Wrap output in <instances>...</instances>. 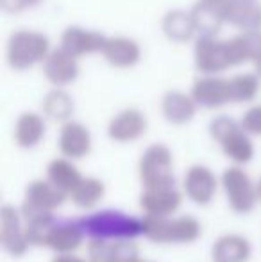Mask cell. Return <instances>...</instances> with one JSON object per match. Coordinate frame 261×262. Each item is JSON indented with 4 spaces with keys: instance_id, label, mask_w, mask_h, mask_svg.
<instances>
[{
    "instance_id": "obj_20",
    "label": "cell",
    "mask_w": 261,
    "mask_h": 262,
    "mask_svg": "<svg viewBox=\"0 0 261 262\" xmlns=\"http://www.w3.org/2000/svg\"><path fill=\"white\" fill-rule=\"evenodd\" d=\"M138 259V248L131 239H116L111 243L109 262H132Z\"/></svg>"
},
{
    "instance_id": "obj_26",
    "label": "cell",
    "mask_w": 261,
    "mask_h": 262,
    "mask_svg": "<svg viewBox=\"0 0 261 262\" xmlns=\"http://www.w3.org/2000/svg\"><path fill=\"white\" fill-rule=\"evenodd\" d=\"M132 262H147V260H142V259H134Z\"/></svg>"
},
{
    "instance_id": "obj_19",
    "label": "cell",
    "mask_w": 261,
    "mask_h": 262,
    "mask_svg": "<svg viewBox=\"0 0 261 262\" xmlns=\"http://www.w3.org/2000/svg\"><path fill=\"white\" fill-rule=\"evenodd\" d=\"M197 98L206 105H218L226 98H231L229 84L224 88L222 82H204L197 88Z\"/></svg>"
},
{
    "instance_id": "obj_12",
    "label": "cell",
    "mask_w": 261,
    "mask_h": 262,
    "mask_svg": "<svg viewBox=\"0 0 261 262\" xmlns=\"http://www.w3.org/2000/svg\"><path fill=\"white\" fill-rule=\"evenodd\" d=\"M49 180L54 184L56 187H59L63 193L70 194L73 189L77 187V184L83 180L81 173L70 164L68 161H63V159H57V161H52L49 166Z\"/></svg>"
},
{
    "instance_id": "obj_13",
    "label": "cell",
    "mask_w": 261,
    "mask_h": 262,
    "mask_svg": "<svg viewBox=\"0 0 261 262\" xmlns=\"http://www.w3.org/2000/svg\"><path fill=\"white\" fill-rule=\"evenodd\" d=\"M83 241V228L79 225H61L56 227L49 239V245L52 250L59 253L73 252Z\"/></svg>"
},
{
    "instance_id": "obj_23",
    "label": "cell",
    "mask_w": 261,
    "mask_h": 262,
    "mask_svg": "<svg viewBox=\"0 0 261 262\" xmlns=\"http://www.w3.org/2000/svg\"><path fill=\"white\" fill-rule=\"evenodd\" d=\"M244 128L252 134H261V107H256V109L249 111L244 118Z\"/></svg>"
},
{
    "instance_id": "obj_17",
    "label": "cell",
    "mask_w": 261,
    "mask_h": 262,
    "mask_svg": "<svg viewBox=\"0 0 261 262\" xmlns=\"http://www.w3.org/2000/svg\"><path fill=\"white\" fill-rule=\"evenodd\" d=\"M200 235V225L195 217L183 216L170 223V243H192Z\"/></svg>"
},
{
    "instance_id": "obj_6",
    "label": "cell",
    "mask_w": 261,
    "mask_h": 262,
    "mask_svg": "<svg viewBox=\"0 0 261 262\" xmlns=\"http://www.w3.org/2000/svg\"><path fill=\"white\" fill-rule=\"evenodd\" d=\"M22 210H24V216L27 220L25 237H27L29 245L47 246L54 228L57 227L52 217V212L50 210H32V209H22Z\"/></svg>"
},
{
    "instance_id": "obj_22",
    "label": "cell",
    "mask_w": 261,
    "mask_h": 262,
    "mask_svg": "<svg viewBox=\"0 0 261 262\" xmlns=\"http://www.w3.org/2000/svg\"><path fill=\"white\" fill-rule=\"evenodd\" d=\"M236 125H234L233 120H227V118H220V120H216L215 123L211 125V134L215 136L216 139H218L220 143L224 141V139L227 138L229 134H233L234 130H236Z\"/></svg>"
},
{
    "instance_id": "obj_5",
    "label": "cell",
    "mask_w": 261,
    "mask_h": 262,
    "mask_svg": "<svg viewBox=\"0 0 261 262\" xmlns=\"http://www.w3.org/2000/svg\"><path fill=\"white\" fill-rule=\"evenodd\" d=\"M0 241L6 252L11 255H24L27 250V237L25 230H22L20 220H18L16 210L9 205H4L2 209V227H0Z\"/></svg>"
},
{
    "instance_id": "obj_16",
    "label": "cell",
    "mask_w": 261,
    "mask_h": 262,
    "mask_svg": "<svg viewBox=\"0 0 261 262\" xmlns=\"http://www.w3.org/2000/svg\"><path fill=\"white\" fill-rule=\"evenodd\" d=\"M224 152L227 154L233 161L236 162H247L252 157V145L240 130H234L233 134H229L226 139L222 141Z\"/></svg>"
},
{
    "instance_id": "obj_14",
    "label": "cell",
    "mask_w": 261,
    "mask_h": 262,
    "mask_svg": "<svg viewBox=\"0 0 261 262\" xmlns=\"http://www.w3.org/2000/svg\"><path fill=\"white\" fill-rule=\"evenodd\" d=\"M70 196L79 207L91 209L104 196V184L97 179H83L77 184L75 189L70 193Z\"/></svg>"
},
{
    "instance_id": "obj_4",
    "label": "cell",
    "mask_w": 261,
    "mask_h": 262,
    "mask_svg": "<svg viewBox=\"0 0 261 262\" xmlns=\"http://www.w3.org/2000/svg\"><path fill=\"white\" fill-rule=\"evenodd\" d=\"M66 193L56 187L52 182H43V180H36L25 191V202L24 209L32 210H50L57 209L65 202Z\"/></svg>"
},
{
    "instance_id": "obj_24",
    "label": "cell",
    "mask_w": 261,
    "mask_h": 262,
    "mask_svg": "<svg viewBox=\"0 0 261 262\" xmlns=\"http://www.w3.org/2000/svg\"><path fill=\"white\" fill-rule=\"evenodd\" d=\"M52 262H86V260L79 259V257H75V255H70V253H59Z\"/></svg>"
},
{
    "instance_id": "obj_18",
    "label": "cell",
    "mask_w": 261,
    "mask_h": 262,
    "mask_svg": "<svg viewBox=\"0 0 261 262\" xmlns=\"http://www.w3.org/2000/svg\"><path fill=\"white\" fill-rule=\"evenodd\" d=\"M165 114L170 121L183 123V121L190 120L193 116V105L185 97L174 95V97H168L167 102H165Z\"/></svg>"
},
{
    "instance_id": "obj_7",
    "label": "cell",
    "mask_w": 261,
    "mask_h": 262,
    "mask_svg": "<svg viewBox=\"0 0 261 262\" xmlns=\"http://www.w3.org/2000/svg\"><path fill=\"white\" fill-rule=\"evenodd\" d=\"M185 189L193 202H197V204H208L215 196L216 179L204 166H193L185 179Z\"/></svg>"
},
{
    "instance_id": "obj_11",
    "label": "cell",
    "mask_w": 261,
    "mask_h": 262,
    "mask_svg": "<svg viewBox=\"0 0 261 262\" xmlns=\"http://www.w3.org/2000/svg\"><path fill=\"white\" fill-rule=\"evenodd\" d=\"M143 130H145V120L136 111H127V113L120 114L116 120H113L111 127H109V134L116 141L136 139Z\"/></svg>"
},
{
    "instance_id": "obj_15",
    "label": "cell",
    "mask_w": 261,
    "mask_h": 262,
    "mask_svg": "<svg viewBox=\"0 0 261 262\" xmlns=\"http://www.w3.org/2000/svg\"><path fill=\"white\" fill-rule=\"evenodd\" d=\"M43 136V123L36 114H24L16 127V141L22 146H34Z\"/></svg>"
},
{
    "instance_id": "obj_2",
    "label": "cell",
    "mask_w": 261,
    "mask_h": 262,
    "mask_svg": "<svg viewBox=\"0 0 261 262\" xmlns=\"http://www.w3.org/2000/svg\"><path fill=\"white\" fill-rule=\"evenodd\" d=\"M139 175L145 189H168L174 186L172 156L161 145L150 146L139 162Z\"/></svg>"
},
{
    "instance_id": "obj_3",
    "label": "cell",
    "mask_w": 261,
    "mask_h": 262,
    "mask_svg": "<svg viewBox=\"0 0 261 262\" xmlns=\"http://www.w3.org/2000/svg\"><path fill=\"white\" fill-rule=\"evenodd\" d=\"M229 204L236 212H249L258 200V189L252 186L251 179L245 171L238 168H229L222 177Z\"/></svg>"
},
{
    "instance_id": "obj_21",
    "label": "cell",
    "mask_w": 261,
    "mask_h": 262,
    "mask_svg": "<svg viewBox=\"0 0 261 262\" xmlns=\"http://www.w3.org/2000/svg\"><path fill=\"white\" fill-rule=\"evenodd\" d=\"M72 111V104L68 98L61 97V95H54L47 100V113L52 118H66Z\"/></svg>"
},
{
    "instance_id": "obj_25",
    "label": "cell",
    "mask_w": 261,
    "mask_h": 262,
    "mask_svg": "<svg viewBox=\"0 0 261 262\" xmlns=\"http://www.w3.org/2000/svg\"><path fill=\"white\" fill-rule=\"evenodd\" d=\"M258 194H259V198H261V180H259V186H258Z\"/></svg>"
},
{
    "instance_id": "obj_8",
    "label": "cell",
    "mask_w": 261,
    "mask_h": 262,
    "mask_svg": "<svg viewBox=\"0 0 261 262\" xmlns=\"http://www.w3.org/2000/svg\"><path fill=\"white\" fill-rule=\"evenodd\" d=\"M139 205L147 214L152 216H165L175 212L181 205V194L174 189H145V193L139 198Z\"/></svg>"
},
{
    "instance_id": "obj_9",
    "label": "cell",
    "mask_w": 261,
    "mask_h": 262,
    "mask_svg": "<svg viewBox=\"0 0 261 262\" xmlns=\"http://www.w3.org/2000/svg\"><path fill=\"white\" fill-rule=\"evenodd\" d=\"M251 255V245L240 235H224L213 246L215 262H245Z\"/></svg>"
},
{
    "instance_id": "obj_1",
    "label": "cell",
    "mask_w": 261,
    "mask_h": 262,
    "mask_svg": "<svg viewBox=\"0 0 261 262\" xmlns=\"http://www.w3.org/2000/svg\"><path fill=\"white\" fill-rule=\"evenodd\" d=\"M79 227L93 239H132L143 234L142 221L116 210H102L83 217Z\"/></svg>"
},
{
    "instance_id": "obj_10",
    "label": "cell",
    "mask_w": 261,
    "mask_h": 262,
    "mask_svg": "<svg viewBox=\"0 0 261 262\" xmlns=\"http://www.w3.org/2000/svg\"><path fill=\"white\" fill-rule=\"evenodd\" d=\"M90 134L77 123H68L61 132V152L68 157H83L90 152Z\"/></svg>"
}]
</instances>
